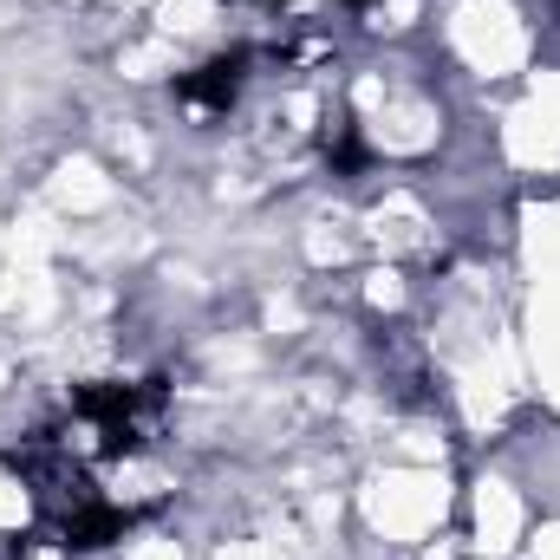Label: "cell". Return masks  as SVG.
<instances>
[{
  "label": "cell",
  "instance_id": "1",
  "mask_svg": "<svg viewBox=\"0 0 560 560\" xmlns=\"http://www.w3.org/2000/svg\"><path fill=\"white\" fill-rule=\"evenodd\" d=\"M242 66H248L242 52H235V59H215V66H202L196 79H183L176 92H183L189 105H209V112H222V105H229V98L242 92Z\"/></svg>",
  "mask_w": 560,
  "mask_h": 560
}]
</instances>
